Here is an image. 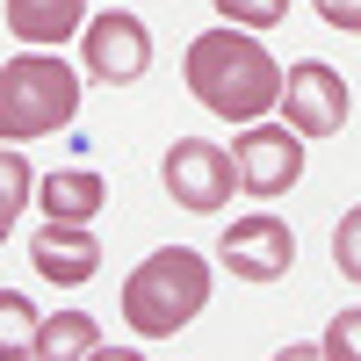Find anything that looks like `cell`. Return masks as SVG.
Here are the masks:
<instances>
[{
	"mask_svg": "<svg viewBox=\"0 0 361 361\" xmlns=\"http://www.w3.org/2000/svg\"><path fill=\"white\" fill-rule=\"evenodd\" d=\"M188 94L209 109V116H224V123H260L267 109H275L282 94V66H275V51H267L253 29H202V37L188 44Z\"/></svg>",
	"mask_w": 361,
	"mask_h": 361,
	"instance_id": "cell-1",
	"label": "cell"
},
{
	"mask_svg": "<svg viewBox=\"0 0 361 361\" xmlns=\"http://www.w3.org/2000/svg\"><path fill=\"white\" fill-rule=\"evenodd\" d=\"M209 304V260L195 246H159L130 267L123 282V325L137 340H173L180 325H195Z\"/></svg>",
	"mask_w": 361,
	"mask_h": 361,
	"instance_id": "cell-2",
	"label": "cell"
},
{
	"mask_svg": "<svg viewBox=\"0 0 361 361\" xmlns=\"http://www.w3.org/2000/svg\"><path fill=\"white\" fill-rule=\"evenodd\" d=\"M80 80L58 51H22L0 66V145H37L58 137L80 116Z\"/></svg>",
	"mask_w": 361,
	"mask_h": 361,
	"instance_id": "cell-3",
	"label": "cell"
},
{
	"mask_svg": "<svg viewBox=\"0 0 361 361\" xmlns=\"http://www.w3.org/2000/svg\"><path fill=\"white\" fill-rule=\"evenodd\" d=\"M80 73L102 80V87H137L145 73H152V29H145L130 8L87 15V29H80Z\"/></svg>",
	"mask_w": 361,
	"mask_h": 361,
	"instance_id": "cell-4",
	"label": "cell"
},
{
	"mask_svg": "<svg viewBox=\"0 0 361 361\" xmlns=\"http://www.w3.org/2000/svg\"><path fill=\"white\" fill-rule=\"evenodd\" d=\"M159 180H166V195H173L180 209H195V217H217V209L231 202V188H238V166H231L224 145H209V137H173V145H166Z\"/></svg>",
	"mask_w": 361,
	"mask_h": 361,
	"instance_id": "cell-5",
	"label": "cell"
},
{
	"mask_svg": "<svg viewBox=\"0 0 361 361\" xmlns=\"http://www.w3.org/2000/svg\"><path fill=\"white\" fill-rule=\"evenodd\" d=\"M275 109H282V123H289L296 137H333V130H347L354 94H347V80L325 66V58H304V66H289V73H282Z\"/></svg>",
	"mask_w": 361,
	"mask_h": 361,
	"instance_id": "cell-6",
	"label": "cell"
},
{
	"mask_svg": "<svg viewBox=\"0 0 361 361\" xmlns=\"http://www.w3.org/2000/svg\"><path fill=\"white\" fill-rule=\"evenodd\" d=\"M231 166H238V188L246 195L275 202V195H289L304 180V137L289 123H246L238 145H231Z\"/></svg>",
	"mask_w": 361,
	"mask_h": 361,
	"instance_id": "cell-7",
	"label": "cell"
},
{
	"mask_svg": "<svg viewBox=\"0 0 361 361\" xmlns=\"http://www.w3.org/2000/svg\"><path fill=\"white\" fill-rule=\"evenodd\" d=\"M217 260L231 267L238 282H282L296 267V231L282 217H267V209H260V217H238L217 238Z\"/></svg>",
	"mask_w": 361,
	"mask_h": 361,
	"instance_id": "cell-8",
	"label": "cell"
},
{
	"mask_svg": "<svg viewBox=\"0 0 361 361\" xmlns=\"http://www.w3.org/2000/svg\"><path fill=\"white\" fill-rule=\"evenodd\" d=\"M29 267H37L44 282L58 289H80V282H94L102 275V238L94 224H37V238H29Z\"/></svg>",
	"mask_w": 361,
	"mask_h": 361,
	"instance_id": "cell-9",
	"label": "cell"
},
{
	"mask_svg": "<svg viewBox=\"0 0 361 361\" xmlns=\"http://www.w3.org/2000/svg\"><path fill=\"white\" fill-rule=\"evenodd\" d=\"M102 202H109V180L94 166H51L37 180V209H44L51 224H94Z\"/></svg>",
	"mask_w": 361,
	"mask_h": 361,
	"instance_id": "cell-10",
	"label": "cell"
},
{
	"mask_svg": "<svg viewBox=\"0 0 361 361\" xmlns=\"http://www.w3.org/2000/svg\"><path fill=\"white\" fill-rule=\"evenodd\" d=\"M0 8H8L15 44H29V51H58L87 29V0H0Z\"/></svg>",
	"mask_w": 361,
	"mask_h": 361,
	"instance_id": "cell-11",
	"label": "cell"
},
{
	"mask_svg": "<svg viewBox=\"0 0 361 361\" xmlns=\"http://www.w3.org/2000/svg\"><path fill=\"white\" fill-rule=\"evenodd\" d=\"M94 347H102V325L87 318V311H58V318L37 325V354L44 361H87Z\"/></svg>",
	"mask_w": 361,
	"mask_h": 361,
	"instance_id": "cell-12",
	"label": "cell"
},
{
	"mask_svg": "<svg viewBox=\"0 0 361 361\" xmlns=\"http://www.w3.org/2000/svg\"><path fill=\"white\" fill-rule=\"evenodd\" d=\"M29 202H37V173H29V159L15 145H0V246H8V231L22 224Z\"/></svg>",
	"mask_w": 361,
	"mask_h": 361,
	"instance_id": "cell-13",
	"label": "cell"
},
{
	"mask_svg": "<svg viewBox=\"0 0 361 361\" xmlns=\"http://www.w3.org/2000/svg\"><path fill=\"white\" fill-rule=\"evenodd\" d=\"M37 304L22 289H0V361H29L37 354Z\"/></svg>",
	"mask_w": 361,
	"mask_h": 361,
	"instance_id": "cell-14",
	"label": "cell"
},
{
	"mask_svg": "<svg viewBox=\"0 0 361 361\" xmlns=\"http://www.w3.org/2000/svg\"><path fill=\"white\" fill-rule=\"evenodd\" d=\"M217 15L231 22V29H275V22H289V0H217Z\"/></svg>",
	"mask_w": 361,
	"mask_h": 361,
	"instance_id": "cell-15",
	"label": "cell"
},
{
	"mask_svg": "<svg viewBox=\"0 0 361 361\" xmlns=\"http://www.w3.org/2000/svg\"><path fill=\"white\" fill-rule=\"evenodd\" d=\"M333 267H340L347 282H361V202L333 224Z\"/></svg>",
	"mask_w": 361,
	"mask_h": 361,
	"instance_id": "cell-16",
	"label": "cell"
},
{
	"mask_svg": "<svg viewBox=\"0 0 361 361\" xmlns=\"http://www.w3.org/2000/svg\"><path fill=\"white\" fill-rule=\"evenodd\" d=\"M318 354H333V361H361V311H340L333 325H325Z\"/></svg>",
	"mask_w": 361,
	"mask_h": 361,
	"instance_id": "cell-17",
	"label": "cell"
},
{
	"mask_svg": "<svg viewBox=\"0 0 361 361\" xmlns=\"http://www.w3.org/2000/svg\"><path fill=\"white\" fill-rule=\"evenodd\" d=\"M325 29H347V37H361V0H311Z\"/></svg>",
	"mask_w": 361,
	"mask_h": 361,
	"instance_id": "cell-18",
	"label": "cell"
}]
</instances>
